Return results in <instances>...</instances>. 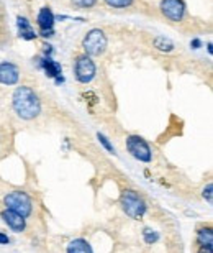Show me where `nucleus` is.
<instances>
[{"instance_id":"obj_6","label":"nucleus","mask_w":213,"mask_h":253,"mask_svg":"<svg viewBox=\"0 0 213 253\" xmlns=\"http://www.w3.org/2000/svg\"><path fill=\"white\" fill-rule=\"evenodd\" d=\"M126 148L136 160L143 161V163H149L151 161V150L149 145L138 135H131L126 138Z\"/></svg>"},{"instance_id":"obj_1","label":"nucleus","mask_w":213,"mask_h":253,"mask_svg":"<svg viewBox=\"0 0 213 253\" xmlns=\"http://www.w3.org/2000/svg\"><path fill=\"white\" fill-rule=\"evenodd\" d=\"M12 105L15 114L23 120H33L41 114L39 97L28 85H22V87L15 89V92L12 95Z\"/></svg>"},{"instance_id":"obj_24","label":"nucleus","mask_w":213,"mask_h":253,"mask_svg":"<svg viewBox=\"0 0 213 253\" xmlns=\"http://www.w3.org/2000/svg\"><path fill=\"white\" fill-rule=\"evenodd\" d=\"M192 44H194V46H200V42H199V40H195V42L192 43Z\"/></svg>"},{"instance_id":"obj_23","label":"nucleus","mask_w":213,"mask_h":253,"mask_svg":"<svg viewBox=\"0 0 213 253\" xmlns=\"http://www.w3.org/2000/svg\"><path fill=\"white\" fill-rule=\"evenodd\" d=\"M0 244H8V237L3 235V234H0Z\"/></svg>"},{"instance_id":"obj_13","label":"nucleus","mask_w":213,"mask_h":253,"mask_svg":"<svg viewBox=\"0 0 213 253\" xmlns=\"http://www.w3.org/2000/svg\"><path fill=\"white\" fill-rule=\"evenodd\" d=\"M68 253H94V250L85 240L77 239V240H72L68 245Z\"/></svg>"},{"instance_id":"obj_18","label":"nucleus","mask_w":213,"mask_h":253,"mask_svg":"<svg viewBox=\"0 0 213 253\" xmlns=\"http://www.w3.org/2000/svg\"><path fill=\"white\" fill-rule=\"evenodd\" d=\"M97 136H99L100 143H102V145L105 146V148H106V150H108V151H110V153H115V148H113V146H111V145H110V141H108V140H106V136H104L102 133H99Z\"/></svg>"},{"instance_id":"obj_4","label":"nucleus","mask_w":213,"mask_h":253,"mask_svg":"<svg viewBox=\"0 0 213 253\" xmlns=\"http://www.w3.org/2000/svg\"><path fill=\"white\" fill-rule=\"evenodd\" d=\"M5 206L8 211H13L20 214L22 217H28L32 214V199L28 197V194H25L22 191H13L10 194L5 196Z\"/></svg>"},{"instance_id":"obj_2","label":"nucleus","mask_w":213,"mask_h":253,"mask_svg":"<svg viewBox=\"0 0 213 253\" xmlns=\"http://www.w3.org/2000/svg\"><path fill=\"white\" fill-rule=\"evenodd\" d=\"M82 48L85 49L87 56H100V54H104L106 49L105 33L99 28L90 30V32L85 35V38L82 42Z\"/></svg>"},{"instance_id":"obj_16","label":"nucleus","mask_w":213,"mask_h":253,"mask_svg":"<svg viewBox=\"0 0 213 253\" xmlns=\"http://www.w3.org/2000/svg\"><path fill=\"white\" fill-rule=\"evenodd\" d=\"M105 3L113 8H126L133 3V0H105Z\"/></svg>"},{"instance_id":"obj_14","label":"nucleus","mask_w":213,"mask_h":253,"mask_svg":"<svg viewBox=\"0 0 213 253\" xmlns=\"http://www.w3.org/2000/svg\"><path fill=\"white\" fill-rule=\"evenodd\" d=\"M197 240L202 247H212L213 249V232L210 227H205V229L199 230V235H197Z\"/></svg>"},{"instance_id":"obj_9","label":"nucleus","mask_w":213,"mask_h":253,"mask_svg":"<svg viewBox=\"0 0 213 253\" xmlns=\"http://www.w3.org/2000/svg\"><path fill=\"white\" fill-rule=\"evenodd\" d=\"M2 219L3 222L7 224L10 229L15 230V232H23L25 230V217H22L20 214L13 211H3L2 212Z\"/></svg>"},{"instance_id":"obj_12","label":"nucleus","mask_w":213,"mask_h":253,"mask_svg":"<svg viewBox=\"0 0 213 253\" xmlns=\"http://www.w3.org/2000/svg\"><path fill=\"white\" fill-rule=\"evenodd\" d=\"M17 23H18V28H20V37H22L23 40H35L36 38V33L33 32L32 25H30V22L27 18L18 17Z\"/></svg>"},{"instance_id":"obj_10","label":"nucleus","mask_w":213,"mask_h":253,"mask_svg":"<svg viewBox=\"0 0 213 253\" xmlns=\"http://www.w3.org/2000/svg\"><path fill=\"white\" fill-rule=\"evenodd\" d=\"M38 25L41 30H51L54 25V13L49 7H43L38 13Z\"/></svg>"},{"instance_id":"obj_5","label":"nucleus","mask_w":213,"mask_h":253,"mask_svg":"<svg viewBox=\"0 0 213 253\" xmlns=\"http://www.w3.org/2000/svg\"><path fill=\"white\" fill-rule=\"evenodd\" d=\"M74 71H75V79H77L80 84H89L90 81L95 78V74H97L95 63L87 54H82V56L77 58Z\"/></svg>"},{"instance_id":"obj_11","label":"nucleus","mask_w":213,"mask_h":253,"mask_svg":"<svg viewBox=\"0 0 213 253\" xmlns=\"http://www.w3.org/2000/svg\"><path fill=\"white\" fill-rule=\"evenodd\" d=\"M41 68L44 69V73H46V76H49V78H58V83L59 81H63V78H61V64L53 61L51 58H44L41 61Z\"/></svg>"},{"instance_id":"obj_20","label":"nucleus","mask_w":213,"mask_h":253,"mask_svg":"<svg viewBox=\"0 0 213 253\" xmlns=\"http://www.w3.org/2000/svg\"><path fill=\"white\" fill-rule=\"evenodd\" d=\"M212 191H213V186H212V184H209V186H207V188L204 189V197H207V201H209L210 204H212V201H213Z\"/></svg>"},{"instance_id":"obj_3","label":"nucleus","mask_w":213,"mask_h":253,"mask_svg":"<svg viewBox=\"0 0 213 253\" xmlns=\"http://www.w3.org/2000/svg\"><path fill=\"white\" fill-rule=\"evenodd\" d=\"M121 207H123V211L126 212V215H130L131 219H140L146 212L144 201L141 199L135 191H130V189L121 192Z\"/></svg>"},{"instance_id":"obj_7","label":"nucleus","mask_w":213,"mask_h":253,"mask_svg":"<svg viewBox=\"0 0 213 253\" xmlns=\"http://www.w3.org/2000/svg\"><path fill=\"white\" fill-rule=\"evenodd\" d=\"M159 8L162 15L172 22H180L185 17V3L182 0H162Z\"/></svg>"},{"instance_id":"obj_17","label":"nucleus","mask_w":213,"mask_h":253,"mask_svg":"<svg viewBox=\"0 0 213 253\" xmlns=\"http://www.w3.org/2000/svg\"><path fill=\"white\" fill-rule=\"evenodd\" d=\"M72 2L77 5V7H94L97 3V0H72Z\"/></svg>"},{"instance_id":"obj_15","label":"nucleus","mask_w":213,"mask_h":253,"mask_svg":"<svg viewBox=\"0 0 213 253\" xmlns=\"http://www.w3.org/2000/svg\"><path fill=\"white\" fill-rule=\"evenodd\" d=\"M154 48H158L159 51H164V53H169L174 49V43L171 40H167L164 37H158L154 40Z\"/></svg>"},{"instance_id":"obj_21","label":"nucleus","mask_w":213,"mask_h":253,"mask_svg":"<svg viewBox=\"0 0 213 253\" xmlns=\"http://www.w3.org/2000/svg\"><path fill=\"white\" fill-rule=\"evenodd\" d=\"M199 253H213V249L212 247H202V249L199 250Z\"/></svg>"},{"instance_id":"obj_22","label":"nucleus","mask_w":213,"mask_h":253,"mask_svg":"<svg viewBox=\"0 0 213 253\" xmlns=\"http://www.w3.org/2000/svg\"><path fill=\"white\" fill-rule=\"evenodd\" d=\"M41 35H43V37H53V28L51 30H41Z\"/></svg>"},{"instance_id":"obj_8","label":"nucleus","mask_w":213,"mask_h":253,"mask_svg":"<svg viewBox=\"0 0 213 253\" xmlns=\"http://www.w3.org/2000/svg\"><path fill=\"white\" fill-rule=\"evenodd\" d=\"M20 79V69L13 63H0V84L13 85Z\"/></svg>"},{"instance_id":"obj_19","label":"nucleus","mask_w":213,"mask_h":253,"mask_svg":"<svg viewBox=\"0 0 213 253\" xmlns=\"http://www.w3.org/2000/svg\"><path fill=\"white\" fill-rule=\"evenodd\" d=\"M144 239L148 244H153V242L158 240V234H153V230H149V229H146L144 230Z\"/></svg>"}]
</instances>
